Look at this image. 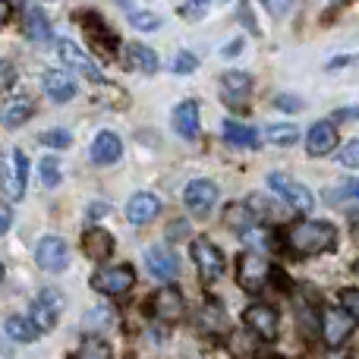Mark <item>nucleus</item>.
<instances>
[{
	"instance_id": "f257e3e1",
	"label": "nucleus",
	"mask_w": 359,
	"mask_h": 359,
	"mask_svg": "<svg viewBox=\"0 0 359 359\" xmlns=\"http://www.w3.org/2000/svg\"><path fill=\"white\" fill-rule=\"evenodd\" d=\"M284 240L293 255H318L334 246L337 230L325 221H297V224H290Z\"/></svg>"
},
{
	"instance_id": "f03ea898",
	"label": "nucleus",
	"mask_w": 359,
	"mask_h": 359,
	"mask_svg": "<svg viewBox=\"0 0 359 359\" xmlns=\"http://www.w3.org/2000/svg\"><path fill=\"white\" fill-rule=\"evenodd\" d=\"M79 25L86 29V35H88V48H92L101 60H114V57H117V41L120 38L114 35V29L98 16V13H79Z\"/></svg>"
},
{
	"instance_id": "7ed1b4c3",
	"label": "nucleus",
	"mask_w": 359,
	"mask_h": 359,
	"mask_svg": "<svg viewBox=\"0 0 359 359\" xmlns=\"http://www.w3.org/2000/svg\"><path fill=\"white\" fill-rule=\"evenodd\" d=\"M25 180H29V164L25 155L19 149L4 151L0 155V186H4V196H10L13 202L25 196Z\"/></svg>"
},
{
	"instance_id": "20e7f679",
	"label": "nucleus",
	"mask_w": 359,
	"mask_h": 359,
	"mask_svg": "<svg viewBox=\"0 0 359 359\" xmlns=\"http://www.w3.org/2000/svg\"><path fill=\"white\" fill-rule=\"evenodd\" d=\"M268 278H271V265H268L265 255L243 252L240 259H236V284L246 293H259L262 287L268 284Z\"/></svg>"
},
{
	"instance_id": "39448f33",
	"label": "nucleus",
	"mask_w": 359,
	"mask_h": 359,
	"mask_svg": "<svg viewBox=\"0 0 359 359\" xmlns=\"http://www.w3.org/2000/svg\"><path fill=\"white\" fill-rule=\"evenodd\" d=\"M186 312V303H183V293L177 287H161V290L151 293L149 299V316L161 325H174L183 318Z\"/></svg>"
},
{
	"instance_id": "423d86ee",
	"label": "nucleus",
	"mask_w": 359,
	"mask_h": 359,
	"mask_svg": "<svg viewBox=\"0 0 359 359\" xmlns=\"http://www.w3.org/2000/svg\"><path fill=\"white\" fill-rule=\"evenodd\" d=\"M136 284V271L130 265H117V268H98L92 274V287L104 297H123L133 290Z\"/></svg>"
},
{
	"instance_id": "0eeeda50",
	"label": "nucleus",
	"mask_w": 359,
	"mask_h": 359,
	"mask_svg": "<svg viewBox=\"0 0 359 359\" xmlns=\"http://www.w3.org/2000/svg\"><path fill=\"white\" fill-rule=\"evenodd\" d=\"M268 186H271V192H278V196L284 198L293 211H303V215H306V211H312V205H316L312 192L306 189L299 180H293L287 174H278V170H274V174L268 177Z\"/></svg>"
},
{
	"instance_id": "6e6552de",
	"label": "nucleus",
	"mask_w": 359,
	"mask_h": 359,
	"mask_svg": "<svg viewBox=\"0 0 359 359\" xmlns=\"http://www.w3.org/2000/svg\"><path fill=\"white\" fill-rule=\"evenodd\" d=\"M60 312H63V299H60V293L50 290V287H44V290L32 299V325H35L38 331H54Z\"/></svg>"
},
{
	"instance_id": "1a4fd4ad",
	"label": "nucleus",
	"mask_w": 359,
	"mask_h": 359,
	"mask_svg": "<svg viewBox=\"0 0 359 359\" xmlns=\"http://www.w3.org/2000/svg\"><path fill=\"white\" fill-rule=\"evenodd\" d=\"M189 252H192V262H196L198 274H202L205 280H217L224 274V255L211 240H192Z\"/></svg>"
},
{
	"instance_id": "9d476101",
	"label": "nucleus",
	"mask_w": 359,
	"mask_h": 359,
	"mask_svg": "<svg viewBox=\"0 0 359 359\" xmlns=\"http://www.w3.org/2000/svg\"><path fill=\"white\" fill-rule=\"evenodd\" d=\"M183 202H186V208H189V215L205 217L217 202V186L211 183V180H192L183 189Z\"/></svg>"
},
{
	"instance_id": "9b49d317",
	"label": "nucleus",
	"mask_w": 359,
	"mask_h": 359,
	"mask_svg": "<svg viewBox=\"0 0 359 359\" xmlns=\"http://www.w3.org/2000/svg\"><path fill=\"white\" fill-rule=\"evenodd\" d=\"M353 325L356 322L344 309H334V306L322 309V337H325V344H328V347H341V344L350 337Z\"/></svg>"
},
{
	"instance_id": "f8f14e48",
	"label": "nucleus",
	"mask_w": 359,
	"mask_h": 359,
	"mask_svg": "<svg viewBox=\"0 0 359 359\" xmlns=\"http://www.w3.org/2000/svg\"><path fill=\"white\" fill-rule=\"evenodd\" d=\"M35 262H38V268H44V271H63L69 262L67 243H63L60 236H44V240H38Z\"/></svg>"
},
{
	"instance_id": "ddd939ff",
	"label": "nucleus",
	"mask_w": 359,
	"mask_h": 359,
	"mask_svg": "<svg viewBox=\"0 0 359 359\" xmlns=\"http://www.w3.org/2000/svg\"><path fill=\"white\" fill-rule=\"evenodd\" d=\"M243 322H246V328L252 331V334H259L262 341H274V337H278V312L265 303L249 306V309L243 312Z\"/></svg>"
},
{
	"instance_id": "4468645a",
	"label": "nucleus",
	"mask_w": 359,
	"mask_h": 359,
	"mask_svg": "<svg viewBox=\"0 0 359 359\" xmlns=\"http://www.w3.org/2000/svg\"><path fill=\"white\" fill-rule=\"evenodd\" d=\"M145 268H149L158 280H174L180 274V259L170 246L158 243V246H151L149 252H145Z\"/></svg>"
},
{
	"instance_id": "2eb2a0df",
	"label": "nucleus",
	"mask_w": 359,
	"mask_h": 359,
	"mask_svg": "<svg viewBox=\"0 0 359 359\" xmlns=\"http://www.w3.org/2000/svg\"><path fill=\"white\" fill-rule=\"evenodd\" d=\"M57 54H60V60H63V67H73V69H79L82 76H88L92 82H104V76L98 73V67H95V60L86 54V50L79 48V44H73V41H60L57 44Z\"/></svg>"
},
{
	"instance_id": "dca6fc26",
	"label": "nucleus",
	"mask_w": 359,
	"mask_h": 359,
	"mask_svg": "<svg viewBox=\"0 0 359 359\" xmlns=\"http://www.w3.org/2000/svg\"><path fill=\"white\" fill-rule=\"evenodd\" d=\"M32 114H35V98L32 95H13V101H6L4 111H0V123L6 130H16V126L29 123Z\"/></svg>"
},
{
	"instance_id": "f3484780",
	"label": "nucleus",
	"mask_w": 359,
	"mask_h": 359,
	"mask_svg": "<svg viewBox=\"0 0 359 359\" xmlns=\"http://www.w3.org/2000/svg\"><path fill=\"white\" fill-rule=\"evenodd\" d=\"M337 142H341V136H337L334 123L322 120V123H316V126L309 130V142H306V151H309L312 158H322V155H331V151L337 149Z\"/></svg>"
},
{
	"instance_id": "a211bd4d",
	"label": "nucleus",
	"mask_w": 359,
	"mask_h": 359,
	"mask_svg": "<svg viewBox=\"0 0 359 359\" xmlns=\"http://www.w3.org/2000/svg\"><path fill=\"white\" fill-rule=\"evenodd\" d=\"M44 92H48L50 101H57V104H67V101L76 98V79L67 73V69H50V73H44Z\"/></svg>"
},
{
	"instance_id": "6ab92c4d",
	"label": "nucleus",
	"mask_w": 359,
	"mask_h": 359,
	"mask_svg": "<svg viewBox=\"0 0 359 359\" xmlns=\"http://www.w3.org/2000/svg\"><path fill=\"white\" fill-rule=\"evenodd\" d=\"M161 211V198L151 196V192H136V196L126 202V221L130 224H149L158 217Z\"/></svg>"
},
{
	"instance_id": "aec40b11",
	"label": "nucleus",
	"mask_w": 359,
	"mask_h": 359,
	"mask_svg": "<svg viewBox=\"0 0 359 359\" xmlns=\"http://www.w3.org/2000/svg\"><path fill=\"white\" fill-rule=\"evenodd\" d=\"M82 252L92 262H107L114 255V236L104 227H88L82 236Z\"/></svg>"
},
{
	"instance_id": "412c9836",
	"label": "nucleus",
	"mask_w": 359,
	"mask_h": 359,
	"mask_svg": "<svg viewBox=\"0 0 359 359\" xmlns=\"http://www.w3.org/2000/svg\"><path fill=\"white\" fill-rule=\"evenodd\" d=\"M120 155H123V142H120L117 133L104 130L95 136L92 142V164H114L120 161Z\"/></svg>"
},
{
	"instance_id": "4be33fe9",
	"label": "nucleus",
	"mask_w": 359,
	"mask_h": 359,
	"mask_svg": "<svg viewBox=\"0 0 359 359\" xmlns=\"http://www.w3.org/2000/svg\"><path fill=\"white\" fill-rule=\"evenodd\" d=\"M22 32H25V38H29V41H35V44H48V41H54V32H50L48 16H44V13L38 10V6L25 10V16H22Z\"/></svg>"
},
{
	"instance_id": "5701e85b",
	"label": "nucleus",
	"mask_w": 359,
	"mask_h": 359,
	"mask_svg": "<svg viewBox=\"0 0 359 359\" xmlns=\"http://www.w3.org/2000/svg\"><path fill=\"white\" fill-rule=\"evenodd\" d=\"M174 130L183 139H196L198 136V104H196V101H180V104H177Z\"/></svg>"
},
{
	"instance_id": "b1692460",
	"label": "nucleus",
	"mask_w": 359,
	"mask_h": 359,
	"mask_svg": "<svg viewBox=\"0 0 359 359\" xmlns=\"http://www.w3.org/2000/svg\"><path fill=\"white\" fill-rule=\"evenodd\" d=\"M221 86H224V98L233 101V104L236 101H246L252 95V79L246 73H236V69H227L221 76Z\"/></svg>"
},
{
	"instance_id": "393cba45",
	"label": "nucleus",
	"mask_w": 359,
	"mask_h": 359,
	"mask_svg": "<svg viewBox=\"0 0 359 359\" xmlns=\"http://www.w3.org/2000/svg\"><path fill=\"white\" fill-rule=\"evenodd\" d=\"M126 67H130V69H142V73L151 76L158 69V54L151 48H145V44L133 41V44H126Z\"/></svg>"
},
{
	"instance_id": "a878e982",
	"label": "nucleus",
	"mask_w": 359,
	"mask_h": 359,
	"mask_svg": "<svg viewBox=\"0 0 359 359\" xmlns=\"http://www.w3.org/2000/svg\"><path fill=\"white\" fill-rule=\"evenodd\" d=\"M224 139H227L230 145H236V149H255V145H259V133L246 123H236V120L224 123Z\"/></svg>"
},
{
	"instance_id": "bb28decb",
	"label": "nucleus",
	"mask_w": 359,
	"mask_h": 359,
	"mask_svg": "<svg viewBox=\"0 0 359 359\" xmlns=\"http://www.w3.org/2000/svg\"><path fill=\"white\" fill-rule=\"evenodd\" d=\"M6 337H10L13 344H32L38 337V328L32 325V318H22V316H10L4 325Z\"/></svg>"
},
{
	"instance_id": "cd10ccee",
	"label": "nucleus",
	"mask_w": 359,
	"mask_h": 359,
	"mask_svg": "<svg viewBox=\"0 0 359 359\" xmlns=\"http://www.w3.org/2000/svg\"><path fill=\"white\" fill-rule=\"evenodd\" d=\"M69 359H114V350H111V344L101 341L98 334H88V337H82L79 350Z\"/></svg>"
},
{
	"instance_id": "c85d7f7f",
	"label": "nucleus",
	"mask_w": 359,
	"mask_h": 359,
	"mask_svg": "<svg viewBox=\"0 0 359 359\" xmlns=\"http://www.w3.org/2000/svg\"><path fill=\"white\" fill-rule=\"evenodd\" d=\"M265 136H268V142L287 149V145H293L299 139V130L293 123H274V126H268V130H265Z\"/></svg>"
},
{
	"instance_id": "c756f323",
	"label": "nucleus",
	"mask_w": 359,
	"mask_h": 359,
	"mask_svg": "<svg viewBox=\"0 0 359 359\" xmlns=\"http://www.w3.org/2000/svg\"><path fill=\"white\" fill-rule=\"evenodd\" d=\"M227 224L230 227H240L246 233L249 227H255V215L249 211V205H230L227 208Z\"/></svg>"
},
{
	"instance_id": "7c9ffc66",
	"label": "nucleus",
	"mask_w": 359,
	"mask_h": 359,
	"mask_svg": "<svg viewBox=\"0 0 359 359\" xmlns=\"http://www.w3.org/2000/svg\"><path fill=\"white\" fill-rule=\"evenodd\" d=\"M347 198H356V202H359V180H347V183L334 186V189L328 192V202H331V205L347 202Z\"/></svg>"
},
{
	"instance_id": "2f4dec72",
	"label": "nucleus",
	"mask_w": 359,
	"mask_h": 359,
	"mask_svg": "<svg viewBox=\"0 0 359 359\" xmlns=\"http://www.w3.org/2000/svg\"><path fill=\"white\" fill-rule=\"evenodd\" d=\"M341 309L347 312L353 322H359V290L356 287H344L341 290Z\"/></svg>"
},
{
	"instance_id": "473e14b6",
	"label": "nucleus",
	"mask_w": 359,
	"mask_h": 359,
	"mask_svg": "<svg viewBox=\"0 0 359 359\" xmlns=\"http://www.w3.org/2000/svg\"><path fill=\"white\" fill-rule=\"evenodd\" d=\"M38 170H41L44 186L60 183V164H57V158H41V161H38Z\"/></svg>"
},
{
	"instance_id": "72a5a7b5",
	"label": "nucleus",
	"mask_w": 359,
	"mask_h": 359,
	"mask_svg": "<svg viewBox=\"0 0 359 359\" xmlns=\"http://www.w3.org/2000/svg\"><path fill=\"white\" fill-rule=\"evenodd\" d=\"M38 142L50 145V149H67V145L73 142V136H69L67 130H44L41 136H38Z\"/></svg>"
},
{
	"instance_id": "f704fd0d",
	"label": "nucleus",
	"mask_w": 359,
	"mask_h": 359,
	"mask_svg": "<svg viewBox=\"0 0 359 359\" xmlns=\"http://www.w3.org/2000/svg\"><path fill=\"white\" fill-rule=\"evenodd\" d=\"M202 325L208 331H224L227 328V322H224V309L221 306H208V309L202 312Z\"/></svg>"
},
{
	"instance_id": "c9c22d12",
	"label": "nucleus",
	"mask_w": 359,
	"mask_h": 359,
	"mask_svg": "<svg viewBox=\"0 0 359 359\" xmlns=\"http://www.w3.org/2000/svg\"><path fill=\"white\" fill-rule=\"evenodd\" d=\"M211 4H215V0H189V4L180 6V16H183V19H192V22H196V19H202L205 13H208Z\"/></svg>"
},
{
	"instance_id": "e433bc0d",
	"label": "nucleus",
	"mask_w": 359,
	"mask_h": 359,
	"mask_svg": "<svg viewBox=\"0 0 359 359\" xmlns=\"http://www.w3.org/2000/svg\"><path fill=\"white\" fill-rule=\"evenodd\" d=\"M19 73H16V63L10 60H0V95L4 92H13V86H16Z\"/></svg>"
},
{
	"instance_id": "4c0bfd02",
	"label": "nucleus",
	"mask_w": 359,
	"mask_h": 359,
	"mask_svg": "<svg viewBox=\"0 0 359 359\" xmlns=\"http://www.w3.org/2000/svg\"><path fill=\"white\" fill-rule=\"evenodd\" d=\"M130 22L136 25L139 32H155V29H161V16H155V13H133Z\"/></svg>"
},
{
	"instance_id": "58836bf2",
	"label": "nucleus",
	"mask_w": 359,
	"mask_h": 359,
	"mask_svg": "<svg viewBox=\"0 0 359 359\" xmlns=\"http://www.w3.org/2000/svg\"><path fill=\"white\" fill-rule=\"evenodd\" d=\"M196 67H198L196 54H189V50H180V54H177V60H174V73H180V76H186V73H196Z\"/></svg>"
},
{
	"instance_id": "ea45409f",
	"label": "nucleus",
	"mask_w": 359,
	"mask_h": 359,
	"mask_svg": "<svg viewBox=\"0 0 359 359\" xmlns=\"http://www.w3.org/2000/svg\"><path fill=\"white\" fill-rule=\"evenodd\" d=\"M111 316H114V312H111V309H104V306H101V309H92V312L86 316V328H92V331L104 328V325L111 322Z\"/></svg>"
},
{
	"instance_id": "a19ab883",
	"label": "nucleus",
	"mask_w": 359,
	"mask_h": 359,
	"mask_svg": "<svg viewBox=\"0 0 359 359\" xmlns=\"http://www.w3.org/2000/svg\"><path fill=\"white\" fill-rule=\"evenodd\" d=\"M341 164L344 168H359V139H353V142H347L341 149Z\"/></svg>"
},
{
	"instance_id": "79ce46f5",
	"label": "nucleus",
	"mask_w": 359,
	"mask_h": 359,
	"mask_svg": "<svg viewBox=\"0 0 359 359\" xmlns=\"http://www.w3.org/2000/svg\"><path fill=\"white\" fill-rule=\"evenodd\" d=\"M274 104H278L280 111H299V107H303V101H299V98H287V95H280V98L274 101Z\"/></svg>"
},
{
	"instance_id": "37998d69",
	"label": "nucleus",
	"mask_w": 359,
	"mask_h": 359,
	"mask_svg": "<svg viewBox=\"0 0 359 359\" xmlns=\"http://www.w3.org/2000/svg\"><path fill=\"white\" fill-rule=\"evenodd\" d=\"M262 4H265L268 10L274 13V16H280V13H287V6H290L293 0H262Z\"/></svg>"
},
{
	"instance_id": "c03bdc74",
	"label": "nucleus",
	"mask_w": 359,
	"mask_h": 359,
	"mask_svg": "<svg viewBox=\"0 0 359 359\" xmlns=\"http://www.w3.org/2000/svg\"><path fill=\"white\" fill-rule=\"evenodd\" d=\"M10 221H13V215H10V208L6 205H0V236L10 230Z\"/></svg>"
},
{
	"instance_id": "a18cd8bd",
	"label": "nucleus",
	"mask_w": 359,
	"mask_h": 359,
	"mask_svg": "<svg viewBox=\"0 0 359 359\" xmlns=\"http://www.w3.org/2000/svg\"><path fill=\"white\" fill-rule=\"evenodd\" d=\"M337 120H359V104H353V107H344V111H337Z\"/></svg>"
},
{
	"instance_id": "49530a36",
	"label": "nucleus",
	"mask_w": 359,
	"mask_h": 359,
	"mask_svg": "<svg viewBox=\"0 0 359 359\" xmlns=\"http://www.w3.org/2000/svg\"><path fill=\"white\" fill-rule=\"evenodd\" d=\"M10 16H13V6L6 4V0H0V25L10 22Z\"/></svg>"
},
{
	"instance_id": "de8ad7c7",
	"label": "nucleus",
	"mask_w": 359,
	"mask_h": 359,
	"mask_svg": "<svg viewBox=\"0 0 359 359\" xmlns=\"http://www.w3.org/2000/svg\"><path fill=\"white\" fill-rule=\"evenodd\" d=\"M243 50V41H233V44H227V48H224V57H236Z\"/></svg>"
},
{
	"instance_id": "09e8293b",
	"label": "nucleus",
	"mask_w": 359,
	"mask_h": 359,
	"mask_svg": "<svg viewBox=\"0 0 359 359\" xmlns=\"http://www.w3.org/2000/svg\"><path fill=\"white\" fill-rule=\"evenodd\" d=\"M4 278H6V271H4V265H0V284H4Z\"/></svg>"
},
{
	"instance_id": "8fccbe9b",
	"label": "nucleus",
	"mask_w": 359,
	"mask_h": 359,
	"mask_svg": "<svg viewBox=\"0 0 359 359\" xmlns=\"http://www.w3.org/2000/svg\"><path fill=\"white\" fill-rule=\"evenodd\" d=\"M6 4H10V6H13V4H22V0H6Z\"/></svg>"
},
{
	"instance_id": "3c124183",
	"label": "nucleus",
	"mask_w": 359,
	"mask_h": 359,
	"mask_svg": "<svg viewBox=\"0 0 359 359\" xmlns=\"http://www.w3.org/2000/svg\"><path fill=\"white\" fill-rule=\"evenodd\" d=\"M353 271H356V274H359V262H356V265H353Z\"/></svg>"
}]
</instances>
